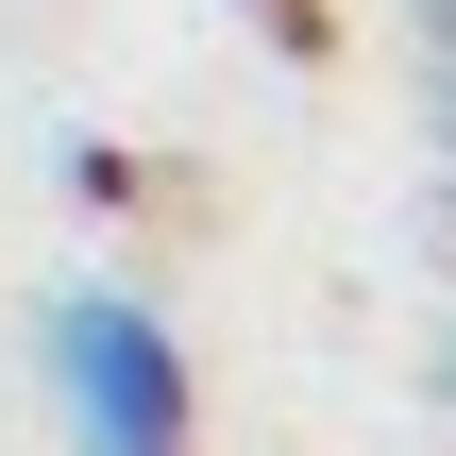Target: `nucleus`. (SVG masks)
Returning <instances> with one entry per match:
<instances>
[{
	"label": "nucleus",
	"mask_w": 456,
	"mask_h": 456,
	"mask_svg": "<svg viewBox=\"0 0 456 456\" xmlns=\"http://www.w3.org/2000/svg\"><path fill=\"white\" fill-rule=\"evenodd\" d=\"M51 389H68L85 456H186V338L135 288H68L51 305Z\"/></svg>",
	"instance_id": "1"
},
{
	"label": "nucleus",
	"mask_w": 456,
	"mask_h": 456,
	"mask_svg": "<svg viewBox=\"0 0 456 456\" xmlns=\"http://www.w3.org/2000/svg\"><path fill=\"white\" fill-rule=\"evenodd\" d=\"M440 118H456V17H440Z\"/></svg>",
	"instance_id": "2"
}]
</instances>
